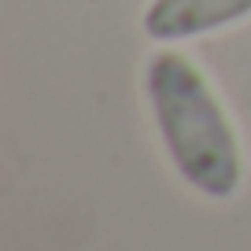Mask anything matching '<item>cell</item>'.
I'll return each mask as SVG.
<instances>
[{"label": "cell", "mask_w": 251, "mask_h": 251, "mask_svg": "<svg viewBox=\"0 0 251 251\" xmlns=\"http://www.w3.org/2000/svg\"><path fill=\"white\" fill-rule=\"evenodd\" d=\"M144 93L174 170L207 200H229L244 181L236 129L207 74L185 52L163 48L144 67Z\"/></svg>", "instance_id": "6da1fadb"}, {"label": "cell", "mask_w": 251, "mask_h": 251, "mask_svg": "<svg viewBox=\"0 0 251 251\" xmlns=\"http://www.w3.org/2000/svg\"><path fill=\"white\" fill-rule=\"evenodd\" d=\"M251 19V0H151L144 11V33L151 41H196Z\"/></svg>", "instance_id": "7a4b0ae2"}]
</instances>
